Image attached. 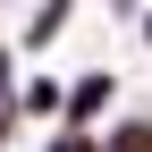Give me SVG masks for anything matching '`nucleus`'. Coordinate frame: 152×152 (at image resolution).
<instances>
[{
	"label": "nucleus",
	"instance_id": "obj_1",
	"mask_svg": "<svg viewBox=\"0 0 152 152\" xmlns=\"http://www.w3.org/2000/svg\"><path fill=\"white\" fill-rule=\"evenodd\" d=\"M110 102H118V76H102V68H93V76H76V85H68V110H59V118H68V127H93Z\"/></svg>",
	"mask_w": 152,
	"mask_h": 152
},
{
	"label": "nucleus",
	"instance_id": "obj_2",
	"mask_svg": "<svg viewBox=\"0 0 152 152\" xmlns=\"http://www.w3.org/2000/svg\"><path fill=\"white\" fill-rule=\"evenodd\" d=\"M17 110H68V93L51 85V76H26V85H17Z\"/></svg>",
	"mask_w": 152,
	"mask_h": 152
},
{
	"label": "nucleus",
	"instance_id": "obj_3",
	"mask_svg": "<svg viewBox=\"0 0 152 152\" xmlns=\"http://www.w3.org/2000/svg\"><path fill=\"white\" fill-rule=\"evenodd\" d=\"M102 152H152V118H118Z\"/></svg>",
	"mask_w": 152,
	"mask_h": 152
},
{
	"label": "nucleus",
	"instance_id": "obj_4",
	"mask_svg": "<svg viewBox=\"0 0 152 152\" xmlns=\"http://www.w3.org/2000/svg\"><path fill=\"white\" fill-rule=\"evenodd\" d=\"M68 9H76V0H42V9H34V26H26V42H51V34L68 26Z\"/></svg>",
	"mask_w": 152,
	"mask_h": 152
},
{
	"label": "nucleus",
	"instance_id": "obj_5",
	"mask_svg": "<svg viewBox=\"0 0 152 152\" xmlns=\"http://www.w3.org/2000/svg\"><path fill=\"white\" fill-rule=\"evenodd\" d=\"M42 152H102V144H93V135H85V127H59V135H51Z\"/></svg>",
	"mask_w": 152,
	"mask_h": 152
},
{
	"label": "nucleus",
	"instance_id": "obj_6",
	"mask_svg": "<svg viewBox=\"0 0 152 152\" xmlns=\"http://www.w3.org/2000/svg\"><path fill=\"white\" fill-rule=\"evenodd\" d=\"M17 135V102H0V144H9Z\"/></svg>",
	"mask_w": 152,
	"mask_h": 152
},
{
	"label": "nucleus",
	"instance_id": "obj_7",
	"mask_svg": "<svg viewBox=\"0 0 152 152\" xmlns=\"http://www.w3.org/2000/svg\"><path fill=\"white\" fill-rule=\"evenodd\" d=\"M144 42H152V9H144Z\"/></svg>",
	"mask_w": 152,
	"mask_h": 152
}]
</instances>
